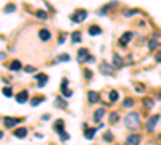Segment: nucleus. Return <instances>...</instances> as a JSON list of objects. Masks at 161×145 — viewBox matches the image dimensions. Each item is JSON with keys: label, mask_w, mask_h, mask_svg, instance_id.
<instances>
[{"label": "nucleus", "mask_w": 161, "mask_h": 145, "mask_svg": "<svg viewBox=\"0 0 161 145\" xmlns=\"http://www.w3.org/2000/svg\"><path fill=\"white\" fill-rule=\"evenodd\" d=\"M124 124L129 131H137V129H139V124H140L139 115H137V113H129L124 119Z\"/></svg>", "instance_id": "1"}, {"label": "nucleus", "mask_w": 161, "mask_h": 145, "mask_svg": "<svg viewBox=\"0 0 161 145\" xmlns=\"http://www.w3.org/2000/svg\"><path fill=\"white\" fill-rule=\"evenodd\" d=\"M55 131H57L58 134L61 135V139H63V140L69 139V135L65 132V123H63V119H58L57 123H55Z\"/></svg>", "instance_id": "2"}, {"label": "nucleus", "mask_w": 161, "mask_h": 145, "mask_svg": "<svg viewBox=\"0 0 161 145\" xmlns=\"http://www.w3.org/2000/svg\"><path fill=\"white\" fill-rule=\"evenodd\" d=\"M77 61H79V63H82V61H93V58L90 57L89 55V50L87 49H81L79 52H77Z\"/></svg>", "instance_id": "3"}, {"label": "nucleus", "mask_w": 161, "mask_h": 145, "mask_svg": "<svg viewBox=\"0 0 161 145\" xmlns=\"http://www.w3.org/2000/svg\"><path fill=\"white\" fill-rule=\"evenodd\" d=\"M85 18H87V11L85 10H77L74 15H71V21L73 23H82Z\"/></svg>", "instance_id": "4"}, {"label": "nucleus", "mask_w": 161, "mask_h": 145, "mask_svg": "<svg viewBox=\"0 0 161 145\" xmlns=\"http://www.w3.org/2000/svg\"><path fill=\"white\" fill-rule=\"evenodd\" d=\"M160 121V116L158 115H153V116H150L148 118V121H147V131L148 132H153L155 131V126H156V123Z\"/></svg>", "instance_id": "5"}, {"label": "nucleus", "mask_w": 161, "mask_h": 145, "mask_svg": "<svg viewBox=\"0 0 161 145\" xmlns=\"http://www.w3.org/2000/svg\"><path fill=\"white\" fill-rule=\"evenodd\" d=\"M126 145H140V135L139 134H131L126 139Z\"/></svg>", "instance_id": "6"}, {"label": "nucleus", "mask_w": 161, "mask_h": 145, "mask_svg": "<svg viewBox=\"0 0 161 145\" xmlns=\"http://www.w3.org/2000/svg\"><path fill=\"white\" fill-rule=\"evenodd\" d=\"M132 37H134V34H132V32H124L123 36L119 37V45H121V47H126Z\"/></svg>", "instance_id": "7"}, {"label": "nucleus", "mask_w": 161, "mask_h": 145, "mask_svg": "<svg viewBox=\"0 0 161 145\" xmlns=\"http://www.w3.org/2000/svg\"><path fill=\"white\" fill-rule=\"evenodd\" d=\"M23 118H5L3 119V124H5L7 127H13L15 124H18V123H21Z\"/></svg>", "instance_id": "8"}, {"label": "nucleus", "mask_w": 161, "mask_h": 145, "mask_svg": "<svg viewBox=\"0 0 161 145\" xmlns=\"http://www.w3.org/2000/svg\"><path fill=\"white\" fill-rule=\"evenodd\" d=\"M61 92H63V97H71L73 92L68 91V79H63L61 82Z\"/></svg>", "instance_id": "9"}, {"label": "nucleus", "mask_w": 161, "mask_h": 145, "mask_svg": "<svg viewBox=\"0 0 161 145\" xmlns=\"http://www.w3.org/2000/svg\"><path fill=\"white\" fill-rule=\"evenodd\" d=\"M36 79H37V85H39V87H44V85L47 84V81H49V76H47V74H37Z\"/></svg>", "instance_id": "10"}, {"label": "nucleus", "mask_w": 161, "mask_h": 145, "mask_svg": "<svg viewBox=\"0 0 161 145\" xmlns=\"http://www.w3.org/2000/svg\"><path fill=\"white\" fill-rule=\"evenodd\" d=\"M103 116H105V110L103 108H99L95 113H93V121H95V123H99V121H101Z\"/></svg>", "instance_id": "11"}, {"label": "nucleus", "mask_w": 161, "mask_h": 145, "mask_svg": "<svg viewBox=\"0 0 161 145\" xmlns=\"http://www.w3.org/2000/svg\"><path fill=\"white\" fill-rule=\"evenodd\" d=\"M113 66H115V68H121V66H123V60H121V57L118 53L113 55Z\"/></svg>", "instance_id": "12"}, {"label": "nucleus", "mask_w": 161, "mask_h": 145, "mask_svg": "<svg viewBox=\"0 0 161 145\" xmlns=\"http://www.w3.org/2000/svg\"><path fill=\"white\" fill-rule=\"evenodd\" d=\"M16 102H18V103H24V102H27V92L26 91L19 92L16 95Z\"/></svg>", "instance_id": "13"}, {"label": "nucleus", "mask_w": 161, "mask_h": 145, "mask_svg": "<svg viewBox=\"0 0 161 145\" xmlns=\"http://www.w3.org/2000/svg\"><path fill=\"white\" fill-rule=\"evenodd\" d=\"M13 134H15V137H19V139H24V137L27 135V129H24V127L16 129V131H15Z\"/></svg>", "instance_id": "14"}, {"label": "nucleus", "mask_w": 161, "mask_h": 145, "mask_svg": "<svg viewBox=\"0 0 161 145\" xmlns=\"http://www.w3.org/2000/svg\"><path fill=\"white\" fill-rule=\"evenodd\" d=\"M89 34L90 36H99V34H101V29L99 26H90L89 27Z\"/></svg>", "instance_id": "15"}, {"label": "nucleus", "mask_w": 161, "mask_h": 145, "mask_svg": "<svg viewBox=\"0 0 161 145\" xmlns=\"http://www.w3.org/2000/svg\"><path fill=\"white\" fill-rule=\"evenodd\" d=\"M100 71L103 73V74H113L111 68H108V63H107V61H103V63H101V66H100Z\"/></svg>", "instance_id": "16"}, {"label": "nucleus", "mask_w": 161, "mask_h": 145, "mask_svg": "<svg viewBox=\"0 0 161 145\" xmlns=\"http://www.w3.org/2000/svg\"><path fill=\"white\" fill-rule=\"evenodd\" d=\"M21 61H18V60H15V61H11V65L8 66V68L11 69V71H18V69H21Z\"/></svg>", "instance_id": "17"}, {"label": "nucleus", "mask_w": 161, "mask_h": 145, "mask_svg": "<svg viewBox=\"0 0 161 145\" xmlns=\"http://www.w3.org/2000/svg\"><path fill=\"white\" fill-rule=\"evenodd\" d=\"M97 100H99V93L95 91H89V102L90 103H95Z\"/></svg>", "instance_id": "18"}, {"label": "nucleus", "mask_w": 161, "mask_h": 145, "mask_svg": "<svg viewBox=\"0 0 161 145\" xmlns=\"http://www.w3.org/2000/svg\"><path fill=\"white\" fill-rule=\"evenodd\" d=\"M39 37H40L42 40H49V39H50V32L47 29H40V31H39Z\"/></svg>", "instance_id": "19"}, {"label": "nucleus", "mask_w": 161, "mask_h": 145, "mask_svg": "<svg viewBox=\"0 0 161 145\" xmlns=\"http://www.w3.org/2000/svg\"><path fill=\"white\" fill-rule=\"evenodd\" d=\"M95 131H97V129H87V131H85L84 132V137H85V139H93V135H95Z\"/></svg>", "instance_id": "20"}, {"label": "nucleus", "mask_w": 161, "mask_h": 145, "mask_svg": "<svg viewBox=\"0 0 161 145\" xmlns=\"http://www.w3.org/2000/svg\"><path fill=\"white\" fill-rule=\"evenodd\" d=\"M71 40L76 42V44H79V42H81V32H79V31H76V32L71 34Z\"/></svg>", "instance_id": "21"}, {"label": "nucleus", "mask_w": 161, "mask_h": 145, "mask_svg": "<svg viewBox=\"0 0 161 145\" xmlns=\"http://www.w3.org/2000/svg\"><path fill=\"white\" fill-rule=\"evenodd\" d=\"M118 97H119V95H118V92H116V91H111V92L108 93L110 102H116V100H118Z\"/></svg>", "instance_id": "22"}, {"label": "nucleus", "mask_w": 161, "mask_h": 145, "mask_svg": "<svg viewBox=\"0 0 161 145\" xmlns=\"http://www.w3.org/2000/svg\"><path fill=\"white\" fill-rule=\"evenodd\" d=\"M55 107H60V108H66V102L63 99H57L55 100Z\"/></svg>", "instance_id": "23"}, {"label": "nucleus", "mask_w": 161, "mask_h": 145, "mask_svg": "<svg viewBox=\"0 0 161 145\" xmlns=\"http://www.w3.org/2000/svg\"><path fill=\"white\" fill-rule=\"evenodd\" d=\"M40 102H44V97H34L31 103H32V107H37V105L40 103Z\"/></svg>", "instance_id": "24"}, {"label": "nucleus", "mask_w": 161, "mask_h": 145, "mask_svg": "<svg viewBox=\"0 0 161 145\" xmlns=\"http://www.w3.org/2000/svg\"><path fill=\"white\" fill-rule=\"evenodd\" d=\"M110 121H111V123H118V121H119V115H118V113H111V115H110Z\"/></svg>", "instance_id": "25"}, {"label": "nucleus", "mask_w": 161, "mask_h": 145, "mask_svg": "<svg viewBox=\"0 0 161 145\" xmlns=\"http://www.w3.org/2000/svg\"><path fill=\"white\" fill-rule=\"evenodd\" d=\"M15 10H16V7H15L13 3H10V5H7V7H5V13H13Z\"/></svg>", "instance_id": "26"}, {"label": "nucleus", "mask_w": 161, "mask_h": 145, "mask_svg": "<svg viewBox=\"0 0 161 145\" xmlns=\"http://www.w3.org/2000/svg\"><path fill=\"white\" fill-rule=\"evenodd\" d=\"M143 105H145V108H151L153 107V99H145Z\"/></svg>", "instance_id": "27"}, {"label": "nucleus", "mask_w": 161, "mask_h": 145, "mask_svg": "<svg viewBox=\"0 0 161 145\" xmlns=\"http://www.w3.org/2000/svg\"><path fill=\"white\" fill-rule=\"evenodd\" d=\"M123 105H124V107H126V108H131V107H132V105H134V100H132V99H126Z\"/></svg>", "instance_id": "28"}, {"label": "nucleus", "mask_w": 161, "mask_h": 145, "mask_svg": "<svg viewBox=\"0 0 161 145\" xmlns=\"http://www.w3.org/2000/svg\"><path fill=\"white\" fill-rule=\"evenodd\" d=\"M37 18H40V19H47V13H45V11H42V10H39V11H37Z\"/></svg>", "instance_id": "29"}, {"label": "nucleus", "mask_w": 161, "mask_h": 145, "mask_svg": "<svg viewBox=\"0 0 161 145\" xmlns=\"http://www.w3.org/2000/svg\"><path fill=\"white\" fill-rule=\"evenodd\" d=\"M69 60V55H60L58 57V61H68Z\"/></svg>", "instance_id": "30"}, {"label": "nucleus", "mask_w": 161, "mask_h": 145, "mask_svg": "<svg viewBox=\"0 0 161 145\" xmlns=\"http://www.w3.org/2000/svg\"><path fill=\"white\" fill-rule=\"evenodd\" d=\"M156 45H158V42H156V40H151L150 44H148V49L153 50V49H156Z\"/></svg>", "instance_id": "31"}, {"label": "nucleus", "mask_w": 161, "mask_h": 145, "mask_svg": "<svg viewBox=\"0 0 161 145\" xmlns=\"http://www.w3.org/2000/svg\"><path fill=\"white\" fill-rule=\"evenodd\" d=\"M2 92H3V95H5V97H11V89H7V87H5Z\"/></svg>", "instance_id": "32"}, {"label": "nucleus", "mask_w": 161, "mask_h": 145, "mask_svg": "<svg viewBox=\"0 0 161 145\" xmlns=\"http://www.w3.org/2000/svg\"><path fill=\"white\" fill-rule=\"evenodd\" d=\"M24 71H26V73H34V71H36V68H34V66H26Z\"/></svg>", "instance_id": "33"}, {"label": "nucleus", "mask_w": 161, "mask_h": 145, "mask_svg": "<svg viewBox=\"0 0 161 145\" xmlns=\"http://www.w3.org/2000/svg\"><path fill=\"white\" fill-rule=\"evenodd\" d=\"M134 87H135V91H139V92H143V85H142V84H135Z\"/></svg>", "instance_id": "34"}, {"label": "nucleus", "mask_w": 161, "mask_h": 145, "mask_svg": "<svg viewBox=\"0 0 161 145\" xmlns=\"http://www.w3.org/2000/svg\"><path fill=\"white\" fill-rule=\"evenodd\" d=\"M85 77H87V79H90V77H92V73H90L89 69H85Z\"/></svg>", "instance_id": "35"}, {"label": "nucleus", "mask_w": 161, "mask_h": 145, "mask_svg": "<svg viewBox=\"0 0 161 145\" xmlns=\"http://www.w3.org/2000/svg\"><path fill=\"white\" fill-rule=\"evenodd\" d=\"M105 140H113V135L111 134H105Z\"/></svg>", "instance_id": "36"}, {"label": "nucleus", "mask_w": 161, "mask_h": 145, "mask_svg": "<svg viewBox=\"0 0 161 145\" xmlns=\"http://www.w3.org/2000/svg\"><path fill=\"white\" fill-rule=\"evenodd\" d=\"M156 61H158V63H161V52L156 53Z\"/></svg>", "instance_id": "37"}, {"label": "nucleus", "mask_w": 161, "mask_h": 145, "mask_svg": "<svg viewBox=\"0 0 161 145\" xmlns=\"http://www.w3.org/2000/svg\"><path fill=\"white\" fill-rule=\"evenodd\" d=\"M42 119H44V121H49V119H50V115H44V116H42Z\"/></svg>", "instance_id": "38"}, {"label": "nucleus", "mask_w": 161, "mask_h": 145, "mask_svg": "<svg viewBox=\"0 0 161 145\" xmlns=\"http://www.w3.org/2000/svg\"><path fill=\"white\" fill-rule=\"evenodd\" d=\"M2 58H5V53H0V60H2Z\"/></svg>", "instance_id": "39"}, {"label": "nucleus", "mask_w": 161, "mask_h": 145, "mask_svg": "<svg viewBox=\"0 0 161 145\" xmlns=\"http://www.w3.org/2000/svg\"><path fill=\"white\" fill-rule=\"evenodd\" d=\"M2 135H3V132H2V131H0V139H2Z\"/></svg>", "instance_id": "40"}, {"label": "nucleus", "mask_w": 161, "mask_h": 145, "mask_svg": "<svg viewBox=\"0 0 161 145\" xmlns=\"http://www.w3.org/2000/svg\"><path fill=\"white\" fill-rule=\"evenodd\" d=\"M158 97H160V99H161V92H160V93H158Z\"/></svg>", "instance_id": "41"}]
</instances>
